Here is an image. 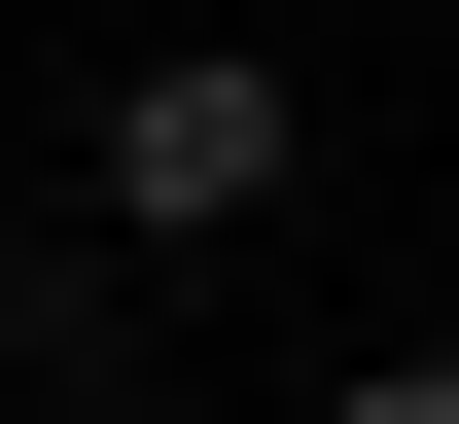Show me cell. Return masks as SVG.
I'll list each match as a JSON object with an SVG mask.
<instances>
[{"mask_svg": "<svg viewBox=\"0 0 459 424\" xmlns=\"http://www.w3.org/2000/svg\"><path fill=\"white\" fill-rule=\"evenodd\" d=\"M283 177H318V107H283L247 36H177V71H107V247H247Z\"/></svg>", "mask_w": 459, "mask_h": 424, "instance_id": "cell-1", "label": "cell"}, {"mask_svg": "<svg viewBox=\"0 0 459 424\" xmlns=\"http://www.w3.org/2000/svg\"><path fill=\"white\" fill-rule=\"evenodd\" d=\"M318 424H459V354H353V389H318Z\"/></svg>", "mask_w": 459, "mask_h": 424, "instance_id": "cell-2", "label": "cell"}]
</instances>
